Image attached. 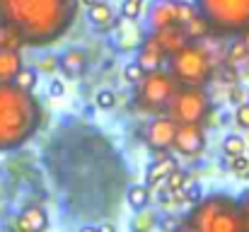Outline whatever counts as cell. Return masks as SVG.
Instances as JSON below:
<instances>
[{
    "mask_svg": "<svg viewBox=\"0 0 249 232\" xmlns=\"http://www.w3.org/2000/svg\"><path fill=\"white\" fill-rule=\"evenodd\" d=\"M75 0H0V19L15 27L24 44L44 46L73 24Z\"/></svg>",
    "mask_w": 249,
    "mask_h": 232,
    "instance_id": "obj_1",
    "label": "cell"
},
{
    "mask_svg": "<svg viewBox=\"0 0 249 232\" xmlns=\"http://www.w3.org/2000/svg\"><path fill=\"white\" fill-rule=\"evenodd\" d=\"M41 121V107L32 92L0 82V150H12L27 143Z\"/></svg>",
    "mask_w": 249,
    "mask_h": 232,
    "instance_id": "obj_2",
    "label": "cell"
},
{
    "mask_svg": "<svg viewBox=\"0 0 249 232\" xmlns=\"http://www.w3.org/2000/svg\"><path fill=\"white\" fill-rule=\"evenodd\" d=\"M186 220L196 228V232H247L240 203L225 194L201 198Z\"/></svg>",
    "mask_w": 249,
    "mask_h": 232,
    "instance_id": "obj_3",
    "label": "cell"
},
{
    "mask_svg": "<svg viewBox=\"0 0 249 232\" xmlns=\"http://www.w3.org/2000/svg\"><path fill=\"white\" fill-rule=\"evenodd\" d=\"M194 7L215 36H240L249 29V0H194Z\"/></svg>",
    "mask_w": 249,
    "mask_h": 232,
    "instance_id": "obj_4",
    "label": "cell"
},
{
    "mask_svg": "<svg viewBox=\"0 0 249 232\" xmlns=\"http://www.w3.org/2000/svg\"><path fill=\"white\" fill-rule=\"evenodd\" d=\"M169 58V73L179 85H191V87H203L213 77V63L201 44L189 41L184 49L177 54L167 56Z\"/></svg>",
    "mask_w": 249,
    "mask_h": 232,
    "instance_id": "obj_5",
    "label": "cell"
},
{
    "mask_svg": "<svg viewBox=\"0 0 249 232\" xmlns=\"http://www.w3.org/2000/svg\"><path fill=\"white\" fill-rule=\"evenodd\" d=\"M177 87H179V82L174 80V75L162 68L145 73L141 82H136V104L143 111L162 114L172 99V94L177 92Z\"/></svg>",
    "mask_w": 249,
    "mask_h": 232,
    "instance_id": "obj_6",
    "label": "cell"
},
{
    "mask_svg": "<svg viewBox=\"0 0 249 232\" xmlns=\"http://www.w3.org/2000/svg\"><path fill=\"white\" fill-rule=\"evenodd\" d=\"M211 111V99L203 87L179 85L172 94L165 114L172 116L177 124H203Z\"/></svg>",
    "mask_w": 249,
    "mask_h": 232,
    "instance_id": "obj_7",
    "label": "cell"
},
{
    "mask_svg": "<svg viewBox=\"0 0 249 232\" xmlns=\"http://www.w3.org/2000/svg\"><path fill=\"white\" fill-rule=\"evenodd\" d=\"M172 148L179 155L196 157L206 150V131L201 128V124H177Z\"/></svg>",
    "mask_w": 249,
    "mask_h": 232,
    "instance_id": "obj_8",
    "label": "cell"
},
{
    "mask_svg": "<svg viewBox=\"0 0 249 232\" xmlns=\"http://www.w3.org/2000/svg\"><path fill=\"white\" fill-rule=\"evenodd\" d=\"M174 131H177V121H174L172 116H167V114L155 116V119L148 124V128H145V143H148V148H153V150H158V153L172 148Z\"/></svg>",
    "mask_w": 249,
    "mask_h": 232,
    "instance_id": "obj_9",
    "label": "cell"
},
{
    "mask_svg": "<svg viewBox=\"0 0 249 232\" xmlns=\"http://www.w3.org/2000/svg\"><path fill=\"white\" fill-rule=\"evenodd\" d=\"M167 61V54L160 49V44L155 41V36L150 34L148 39H143L138 44V54H136V63L145 71V73H153V71H160L162 63Z\"/></svg>",
    "mask_w": 249,
    "mask_h": 232,
    "instance_id": "obj_10",
    "label": "cell"
},
{
    "mask_svg": "<svg viewBox=\"0 0 249 232\" xmlns=\"http://www.w3.org/2000/svg\"><path fill=\"white\" fill-rule=\"evenodd\" d=\"M153 36H155V41L160 44V49L165 51L167 56L177 54L179 49H184V46L191 41V39H189V34H186V29H184L179 22L167 24V27H162V29L153 32Z\"/></svg>",
    "mask_w": 249,
    "mask_h": 232,
    "instance_id": "obj_11",
    "label": "cell"
},
{
    "mask_svg": "<svg viewBox=\"0 0 249 232\" xmlns=\"http://www.w3.org/2000/svg\"><path fill=\"white\" fill-rule=\"evenodd\" d=\"M148 19H150L153 32L162 29L167 24H174L177 22V0H155L148 12Z\"/></svg>",
    "mask_w": 249,
    "mask_h": 232,
    "instance_id": "obj_12",
    "label": "cell"
},
{
    "mask_svg": "<svg viewBox=\"0 0 249 232\" xmlns=\"http://www.w3.org/2000/svg\"><path fill=\"white\" fill-rule=\"evenodd\" d=\"M15 228H17V232H44L49 228V215H46L41 208H36V206L24 208V211L17 215Z\"/></svg>",
    "mask_w": 249,
    "mask_h": 232,
    "instance_id": "obj_13",
    "label": "cell"
},
{
    "mask_svg": "<svg viewBox=\"0 0 249 232\" xmlns=\"http://www.w3.org/2000/svg\"><path fill=\"white\" fill-rule=\"evenodd\" d=\"M58 68L63 71V75L68 77H80L87 71V54L83 49H68L61 58H58Z\"/></svg>",
    "mask_w": 249,
    "mask_h": 232,
    "instance_id": "obj_14",
    "label": "cell"
},
{
    "mask_svg": "<svg viewBox=\"0 0 249 232\" xmlns=\"http://www.w3.org/2000/svg\"><path fill=\"white\" fill-rule=\"evenodd\" d=\"M87 10H89V22H92L94 29H99V32H109V29H114V24H116V15H114L111 5H107L104 0H99V2H94L92 7H87Z\"/></svg>",
    "mask_w": 249,
    "mask_h": 232,
    "instance_id": "obj_15",
    "label": "cell"
},
{
    "mask_svg": "<svg viewBox=\"0 0 249 232\" xmlns=\"http://www.w3.org/2000/svg\"><path fill=\"white\" fill-rule=\"evenodd\" d=\"M172 169H177V160H174L172 155L158 157V160L148 167V172H145V181H148V186H155V184L165 181V177L172 172Z\"/></svg>",
    "mask_w": 249,
    "mask_h": 232,
    "instance_id": "obj_16",
    "label": "cell"
},
{
    "mask_svg": "<svg viewBox=\"0 0 249 232\" xmlns=\"http://www.w3.org/2000/svg\"><path fill=\"white\" fill-rule=\"evenodd\" d=\"M22 68V54L0 49V82H12V77L19 73Z\"/></svg>",
    "mask_w": 249,
    "mask_h": 232,
    "instance_id": "obj_17",
    "label": "cell"
},
{
    "mask_svg": "<svg viewBox=\"0 0 249 232\" xmlns=\"http://www.w3.org/2000/svg\"><path fill=\"white\" fill-rule=\"evenodd\" d=\"M24 46L19 32L15 27H10L7 22L0 19V49H10V51H19Z\"/></svg>",
    "mask_w": 249,
    "mask_h": 232,
    "instance_id": "obj_18",
    "label": "cell"
},
{
    "mask_svg": "<svg viewBox=\"0 0 249 232\" xmlns=\"http://www.w3.org/2000/svg\"><path fill=\"white\" fill-rule=\"evenodd\" d=\"M150 196H153V194H150V186H148V184H136V186H131L128 194H126L128 206L136 208V211L145 208V206L150 203Z\"/></svg>",
    "mask_w": 249,
    "mask_h": 232,
    "instance_id": "obj_19",
    "label": "cell"
},
{
    "mask_svg": "<svg viewBox=\"0 0 249 232\" xmlns=\"http://www.w3.org/2000/svg\"><path fill=\"white\" fill-rule=\"evenodd\" d=\"M36 82H39V71H34V68H19V73L12 77V85L15 87H19V89H24V92H34V87H36Z\"/></svg>",
    "mask_w": 249,
    "mask_h": 232,
    "instance_id": "obj_20",
    "label": "cell"
},
{
    "mask_svg": "<svg viewBox=\"0 0 249 232\" xmlns=\"http://www.w3.org/2000/svg\"><path fill=\"white\" fill-rule=\"evenodd\" d=\"M158 215L153 213V211H143L141 208V213L133 218V232H153L158 228Z\"/></svg>",
    "mask_w": 249,
    "mask_h": 232,
    "instance_id": "obj_21",
    "label": "cell"
},
{
    "mask_svg": "<svg viewBox=\"0 0 249 232\" xmlns=\"http://www.w3.org/2000/svg\"><path fill=\"white\" fill-rule=\"evenodd\" d=\"M228 167L232 169V174H235V177H240V179H249V155L247 153L232 155V157L228 160Z\"/></svg>",
    "mask_w": 249,
    "mask_h": 232,
    "instance_id": "obj_22",
    "label": "cell"
},
{
    "mask_svg": "<svg viewBox=\"0 0 249 232\" xmlns=\"http://www.w3.org/2000/svg\"><path fill=\"white\" fill-rule=\"evenodd\" d=\"M228 63L230 66H237V63H242V61H247L249 58V54H247V49H245V44H242V39H235L230 46H228Z\"/></svg>",
    "mask_w": 249,
    "mask_h": 232,
    "instance_id": "obj_23",
    "label": "cell"
},
{
    "mask_svg": "<svg viewBox=\"0 0 249 232\" xmlns=\"http://www.w3.org/2000/svg\"><path fill=\"white\" fill-rule=\"evenodd\" d=\"M223 153L228 155V157L247 153V143H245V138H242V136H228V138L223 141Z\"/></svg>",
    "mask_w": 249,
    "mask_h": 232,
    "instance_id": "obj_24",
    "label": "cell"
},
{
    "mask_svg": "<svg viewBox=\"0 0 249 232\" xmlns=\"http://www.w3.org/2000/svg\"><path fill=\"white\" fill-rule=\"evenodd\" d=\"M186 184H189V177H186L179 167H177V169H172V172L165 177V186L167 189H184Z\"/></svg>",
    "mask_w": 249,
    "mask_h": 232,
    "instance_id": "obj_25",
    "label": "cell"
},
{
    "mask_svg": "<svg viewBox=\"0 0 249 232\" xmlns=\"http://www.w3.org/2000/svg\"><path fill=\"white\" fill-rule=\"evenodd\" d=\"M94 104L99 107V109H114L116 107V94L111 92V89H99L97 92V97H94Z\"/></svg>",
    "mask_w": 249,
    "mask_h": 232,
    "instance_id": "obj_26",
    "label": "cell"
},
{
    "mask_svg": "<svg viewBox=\"0 0 249 232\" xmlns=\"http://www.w3.org/2000/svg\"><path fill=\"white\" fill-rule=\"evenodd\" d=\"M145 75V71L136 63V61H131V63H126V68H124V80L126 82H131V85H136V82H141Z\"/></svg>",
    "mask_w": 249,
    "mask_h": 232,
    "instance_id": "obj_27",
    "label": "cell"
},
{
    "mask_svg": "<svg viewBox=\"0 0 249 232\" xmlns=\"http://www.w3.org/2000/svg\"><path fill=\"white\" fill-rule=\"evenodd\" d=\"M143 10V0H124V7H121V15L124 19H136Z\"/></svg>",
    "mask_w": 249,
    "mask_h": 232,
    "instance_id": "obj_28",
    "label": "cell"
},
{
    "mask_svg": "<svg viewBox=\"0 0 249 232\" xmlns=\"http://www.w3.org/2000/svg\"><path fill=\"white\" fill-rule=\"evenodd\" d=\"M184 198H186V203L196 206V203H198V201L203 198L201 184H186V186H184Z\"/></svg>",
    "mask_w": 249,
    "mask_h": 232,
    "instance_id": "obj_29",
    "label": "cell"
},
{
    "mask_svg": "<svg viewBox=\"0 0 249 232\" xmlns=\"http://www.w3.org/2000/svg\"><path fill=\"white\" fill-rule=\"evenodd\" d=\"M235 121L242 126V128H247L249 131V102H242V104H237V111H235Z\"/></svg>",
    "mask_w": 249,
    "mask_h": 232,
    "instance_id": "obj_30",
    "label": "cell"
},
{
    "mask_svg": "<svg viewBox=\"0 0 249 232\" xmlns=\"http://www.w3.org/2000/svg\"><path fill=\"white\" fill-rule=\"evenodd\" d=\"M179 225H181V218H174V215H167L162 220H158V228L162 232H177Z\"/></svg>",
    "mask_w": 249,
    "mask_h": 232,
    "instance_id": "obj_31",
    "label": "cell"
},
{
    "mask_svg": "<svg viewBox=\"0 0 249 232\" xmlns=\"http://www.w3.org/2000/svg\"><path fill=\"white\" fill-rule=\"evenodd\" d=\"M240 203V213H242V220H245V230L249 232V191L242 196V201H237Z\"/></svg>",
    "mask_w": 249,
    "mask_h": 232,
    "instance_id": "obj_32",
    "label": "cell"
},
{
    "mask_svg": "<svg viewBox=\"0 0 249 232\" xmlns=\"http://www.w3.org/2000/svg\"><path fill=\"white\" fill-rule=\"evenodd\" d=\"M39 68H41V71H46V73H53V71L58 68V61H56V56H49V58H44Z\"/></svg>",
    "mask_w": 249,
    "mask_h": 232,
    "instance_id": "obj_33",
    "label": "cell"
},
{
    "mask_svg": "<svg viewBox=\"0 0 249 232\" xmlns=\"http://www.w3.org/2000/svg\"><path fill=\"white\" fill-rule=\"evenodd\" d=\"M49 92H51L53 97H61V94L66 92V85H63L58 77H53V80H51V87H49Z\"/></svg>",
    "mask_w": 249,
    "mask_h": 232,
    "instance_id": "obj_34",
    "label": "cell"
},
{
    "mask_svg": "<svg viewBox=\"0 0 249 232\" xmlns=\"http://www.w3.org/2000/svg\"><path fill=\"white\" fill-rule=\"evenodd\" d=\"M230 102H235V104H242V89L232 87V89H230Z\"/></svg>",
    "mask_w": 249,
    "mask_h": 232,
    "instance_id": "obj_35",
    "label": "cell"
},
{
    "mask_svg": "<svg viewBox=\"0 0 249 232\" xmlns=\"http://www.w3.org/2000/svg\"><path fill=\"white\" fill-rule=\"evenodd\" d=\"M177 232H196V228H194L189 220H181V225L177 228Z\"/></svg>",
    "mask_w": 249,
    "mask_h": 232,
    "instance_id": "obj_36",
    "label": "cell"
},
{
    "mask_svg": "<svg viewBox=\"0 0 249 232\" xmlns=\"http://www.w3.org/2000/svg\"><path fill=\"white\" fill-rule=\"evenodd\" d=\"M240 39H242V44H245V49H247V54H249V29H245L240 34Z\"/></svg>",
    "mask_w": 249,
    "mask_h": 232,
    "instance_id": "obj_37",
    "label": "cell"
},
{
    "mask_svg": "<svg viewBox=\"0 0 249 232\" xmlns=\"http://www.w3.org/2000/svg\"><path fill=\"white\" fill-rule=\"evenodd\" d=\"M97 232H116V228L107 223V225H102V228H97Z\"/></svg>",
    "mask_w": 249,
    "mask_h": 232,
    "instance_id": "obj_38",
    "label": "cell"
},
{
    "mask_svg": "<svg viewBox=\"0 0 249 232\" xmlns=\"http://www.w3.org/2000/svg\"><path fill=\"white\" fill-rule=\"evenodd\" d=\"M80 2H83L85 7H92V5H94V2H99V0H80Z\"/></svg>",
    "mask_w": 249,
    "mask_h": 232,
    "instance_id": "obj_39",
    "label": "cell"
},
{
    "mask_svg": "<svg viewBox=\"0 0 249 232\" xmlns=\"http://www.w3.org/2000/svg\"><path fill=\"white\" fill-rule=\"evenodd\" d=\"M80 232H97V228H83Z\"/></svg>",
    "mask_w": 249,
    "mask_h": 232,
    "instance_id": "obj_40",
    "label": "cell"
}]
</instances>
